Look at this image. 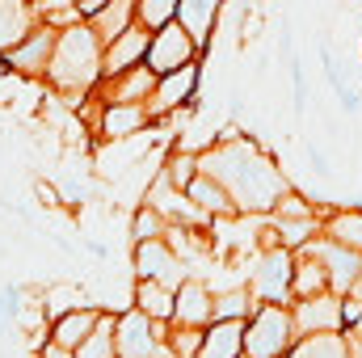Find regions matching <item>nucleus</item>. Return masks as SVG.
I'll return each instance as SVG.
<instances>
[{"label": "nucleus", "mask_w": 362, "mask_h": 358, "mask_svg": "<svg viewBox=\"0 0 362 358\" xmlns=\"http://www.w3.org/2000/svg\"><path fill=\"white\" fill-rule=\"evenodd\" d=\"M198 161H202V173H211L232 194L240 215L278 211V202L291 194V181L282 178V169H274V161L253 139H223Z\"/></svg>", "instance_id": "f257e3e1"}, {"label": "nucleus", "mask_w": 362, "mask_h": 358, "mask_svg": "<svg viewBox=\"0 0 362 358\" xmlns=\"http://www.w3.org/2000/svg\"><path fill=\"white\" fill-rule=\"evenodd\" d=\"M101 76H105V42H101V34L93 30L89 21H76V25L59 30V42H55V59H51L47 81L64 93V97H81Z\"/></svg>", "instance_id": "f03ea898"}, {"label": "nucleus", "mask_w": 362, "mask_h": 358, "mask_svg": "<svg viewBox=\"0 0 362 358\" xmlns=\"http://www.w3.org/2000/svg\"><path fill=\"white\" fill-rule=\"evenodd\" d=\"M299 342L295 312L291 304H257L245 329V354L249 358H286L291 346Z\"/></svg>", "instance_id": "7ed1b4c3"}, {"label": "nucleus", "mask_w": 362, "mask_h": 358, "mask_svg": "<svg viewBox=\"0 0 362 358\" xmlns=\"http://www.w3.org/2000/svg\"><path fill=\"white\" fill-rule=\"evenodd\" d=\"M291 278H295V253L286 245L266 249V258L249 274V291L257 295V304H286L291 299Z\"/></svg>", "instance_id": "20e7f679"}, {"label": "nucleus", "mask_w": 362, "mask_h": 358, "mask_svg": "<svg viewBox=\"0 0 362 358\" xmlns=\"http://www.w3.org/2000/svg\"><path fill=\"white\" fill-rule=\"evenodd\" d=\"M194 55H198V38H194L181 21H169V25H160V30L152 34L148 68H156L160 76H169V72H177L185 64H194Z\"/></svg>", "instance_id": "39448f33"}, {"label": "nucleus", "mask_w": 362, "mask_h": 358, "mask_svg": "<svg viewBox=\"0 0 362 358\" xmlns=\"http://www.w3.org/2000/svg\"><path fill=\"white\" fill-rule=\"evenodd\" d=\"M160 321H152L148 312L131 308L118 316V358H156L165 350V337H160Z\"/></svg>", "instance_id": "423d86ee"}, {"label": "nucleus", "mask_w": 362, "mask_h": 358, "mask_svg": "<svg viewBox=\"0 0 362 358\" xmlns=\"http://www.w3.org/2000/svg\"><path fill=\"white\" fill-rule=\"evenodd\" d=\"M303 249L316 253V258L325 262L329 282H333L337 295H350V291H354V282H358V274H362V253L358 249H350V245H341V241H333V236H316V241H308Z\"/></svg>", "instance_id": "0eeeda50"}, {"label": "nucleus", "mask_w": 362, "mask_h": 358, "mask_svg": "<svg viewBox=\"0 0 362 358\" xmlns=\"http://www.w3.org/2000/svg\"><path fill=\"white\" fill-rule=\"evenodd\" d=\"M55 42H59V30L47 21L25 42H17L13 51H4V64L13 72H21V76H47L51 72V59H55Z\"/></svg>", "instance_id": "6e6552de"}, {"label": "nucleus", "mask_w": 362, "mask_h": 358, "mask_svg": "<svg viewBox=\"0 0 362 358\" xmlns=\"http://www.w3.org/2000/svg\"><path fill=\"white\" fill-rule=\"evenodd\" d=\"M291 312H295L299 337H303V333L346 329V295H337V291H325V295H312V299H295Z\"/></svg>", "instance_id": "1a4fd4ad"}, {"label": "nucleus", "mask_w": 362, "mask_h": 358, "mask_svg": "<svg viewBox=\"0 0 362 358\" xmlns=\"http://www.w3.org/2000/svg\"><path fill=\"white\" fill-rule=\"evenodd\" d=\"M135 274H139V278H156V282H165V287H173V291L185 282V266H181V258L173 253V245H169L165 236L135 245Z\"/></svg>", "instance_id": "9d476101"}, {"label": "nucleus", "mask_w": 362, "mask_h": 358, "mask_svg": "<svg viewBox=\"0 0 362 358\" xmlns=\"http://www.w3.org/2000/svg\"><path fill=\"white\" fill-rule=\"evenodd\" d=\"M194 89H198V64H185V68H177V72L160 76V85H156L152 101H148L152 122L169 118V114H173V110H181L185 101H194Z\"/></svg>", "instance_id": "9b49d317"}, {"label": "nucleus", "mask_w": 362, "mask_h": 358, "mask_svg": "<svg viewBox=\"0 0 362 358\" xmlns=\"http://www.w3.org/2000/svg\"><path fill=\"white\" fill-rule=\"evenodd\" d=\"M160 85V72L148 68V64H135L118 76H101V105L105 101H152V93Z\"/></svg>", "instance_id": "f8f14e48"}, {"label": "nucleus", "mask_w": 362, "mask_h": 358, "mask_svg": "<svg viewBox=\"0 0 362 358\" xmlns=\"http://www.w3.org/2000/svg\"><path fill=\"white\" fill-rule=\"evenodd\" d=\"M148 47H152V30L148 25H131V30H122L114 42H105V76H118V72H127V68H135V64H148Z\"/></svg>", "instance_id": "ddd939ff"}, {"label": "nucleus", "mask_w": 362, "mask_h": 358, "mask_svg": "<svg viewBox=\"0 0 362 358\" xmlns=\"http://www.w3.org/2000/svg\"><path fill=\"white\" fill-rule=\"evenodd\" d=\"M38 17H42L38 0H0V55L25 42L38 30Z\"/></svg>", "instance_id": "4468645a"}, {"label": "nucleus", "mask_w": 362, "mask_h": 358, "mask_svg": "<svg viewBox=\"0 0 362 358\" xmlns=\"http://www.w3.org/2000/svg\"><path fill=\"white\" fill-rule=\"evenodd\" d=\"M211 321H215V295H211V287L198 282V278H185V282L177 287V312H173L169 325H194V329H206Z\"/></svg>", "instance_id": "2eb2a0df"}, {"label": "nucleus", "mask_w": 362, "mask_h": 358, "mask_svg": "<svg viewBox=\"0 0 362 358\" xmlns=\"http://www.w3.org/2000/svg\"><path fill=\"white\" fill-rule=\"evenodd\" d=\"M148 122H152V114H148L144 101H105L97 131H101L105 139H127V135H139Z\"/></svg>", "instance_id": "dca6fc26"}, {"label": "nucleus", "mask_w": 362, "mask_h": 358, "mask_svg": "<svg viewBox=\"0 0 362 358\" xmlns=\"http://www.w3.org/2000/svg\"><path fill=\"white\" fill-rule=\"evenodd\" d=\"M101 312H105V308H72V312H59V316L51 321V337H47V342H55V346H64V350H81V342L97 329Z\"/></svg>", "instance_id": "f3484780"}, {"label": "nucleus", "mask_w": 362, "mask_h": 358, "mask_svg": "<svg viewBox=\"0 0 362 358\" xmlns=\"http://www.w3.org/2000/svg\"><path fill=\"white\" fill-rule=\"evenodd\" d=\"M245 329L249 321H211L198 358H245Z\"/></svg>", "instance_id": "a211bd4d"}, {"label": "nucleus", "mask_w": 362, "mask_h": 358, "mask_svg": "<svg viewBox=\"0 0 362 358\" xmlns=\"http://www.w3.org/2000/svg\"><path fill=\"white\" fill-rule=\"evenodd\" d=\"M325 291H333L325 262H320L316 253L299 249V258H295V278H291V299H312V295H325Z\"/></svg>", "instance_id": "6ab92c4d"}, {"label": "nucleus", "mask_w": 362, "mask_h": 358, "mask_svg": "<svg viewBox=\"0 0 362 358\" xmlns=\"http://www.w3.org/2000/svg\"><path fill=\"white\" fill-rule=\"evenodd\" d=\"M135 308L148 312L152 321L169 325L173 312H177V291L165 287V282H156V278H139V287H135Z\"/></svg>", "instance_id": "aec40b11"}, {"label": "nucleus", "mask_w": 362, "mask_h": 358, "mask_svg": "<svg viewBox=\"0 0 362 358\" xmlns=\"http://www.w3.org/2000/svg\"><path fill=\"white\" fill-rule=\"evenodd\" d=\"M139 21V0H110L105 8H97L89 17V25L101 34V42H114L122 30H131Z\"/></svg>", "instance_id": "412c9836"}, {"label": "nucleus", "mask_w": 362, "mask_h": 358, "mask_svg": "<svg viewBox=\"0 0 362 358\" xmlns=\"http://www.w3.org/2000/svg\"><path fill=\"white\" fill-rule=\"evenodd\" d=\"M286 358H350V333L329 329V333H303Z\"/></svg>", "instance_id": "4be33fe9"}, {"label": "nucleus", "mask_w": 362, "mask_h": 358, "mask_svg": "<svg viewBox=\"0 0 362 358\" xmlns=\"http://www.w3.org/2000/svg\"><path fill=\"white\" fill-rule=\"evenodd\" d=\"M185 194H189V198L211 215V219H215V215H219V219H223V215H240V211H236V202H232V194L211 178V173H198V178L189 181V190H185Z\"/></svg>", "instance_id": "5701e85b"}, {"label": "nucleus", "mask_w": 362, "mask_h": 358, "mask_svg": "<svg viewBox=\"0 0 362 358\" xmlns=\"http://www.w3.org/2000/svg\"><path fill=\"white\" fill-rule=\"evenodd\" d=\"M76 358H118V316L114 312H101L97 329L81 342Z\"/></svg>", "instance_id": "b1692460"}, {"label": "nucleus", "mask_w": 362, "mask_h": 358, "mask_svg": "<svg viewBox=\"0 0 362 358\" xmlns=\"http://www.w3.org/2000/svg\"><path fill=\"white\" fill-rule=\"evenodd\" d=\"M215 13H219V0H181L177 21L198 38V47H202L206 34H211V25H215Z\"/></svg>", "instance_id": "393cba45"}, {"label": "nucleus", "mask_w": 362, "mask_h": 358, "mask_svg": "<svg viewBox=\"0 0 362 358\" xmlns=\"http://www.w3.org/2000/svg\"><path fill=\"white\" fill-rule=\"evenodd\" d=\"M169 232H173V219H169L160 207H152V202H144V207L135 211V219H131L135 245H139V241H160V236H169Z\"/></svg>", "instance_id": "a878e982"}, {"label": "nucleus", "mask_w": 362, "mask_h": 358, "mask_svg": "<svg viewBox=\"0 0 362 358\" xmlns=\"http://www.w3.org/2000/svg\"><path fill=\"white\" fill-rule=\"evenodd\" d=\"M257 312V295L249 287H236L228 295H215V321H249Z\"/></svg>", "instance_id": "bb28decb"}, {"label": "nucleus", "mask_w": 362, "mask_h": 358, "mask_svg": "<svg viewBox=\"0 0 362 358\" xmlns=\"http://www.w3.org/2000/svg\"><path fill=\"white\" fill-rule=\"evenodd\" d=\"M278 219V236H282V245L286 249H303L312 236H316V211L312 215H274Z\"/></svg>", "instance_id": "cd10ccee"}, {"label": "nucleus", "mask_w": 362, "mask_h": 358, "mask_svg": "<svg viewBox=\"0 0 362 358\" xmlns=\"http://www.w3.org/2000/svg\"><path fill=\"white\" fill-rule=\"evenodd\" d=\"M202 337H206V329H194V325H169L165 329V346H169L173 358H198Z\"/></svg>", "instance_id": "c85d7f7f"}, {"label": "nucleus", "mask_w": 362, "mask_h": 358, "mask_svg": "<svg viewBox=\"0 0 362 358\" xmlns=\"http://www.w3.org/2000/svg\"><path fill=\"white\" fill-rule=\"evenodd\" d=\"M325 236H333V241H341V245L362 253V211H337L325 224Z\"/></svg>", "instance_id": "c756f323"}, {"label": "nucleus", "mask_w": 362, "mask_h": 358, "mask_svg": "<svg viewBox=\"0 0 362 358\" xmlns=\"http://www.w3.org/2000/svg\"><path fill=\"white\" fill-rule=\"evenodd\" d=\"M177 8L181 0H139V25H148L152 34L169 21H177Z\"/></svg>", "instance_id": "7c9ffc66"}, {"label": "nucleus", "mask_w": 362, "mask_h": 358, "mask_svg": "<svg viewBox=\"0 0 362 358\" xmlns=\"http://www.w3.org/2000/svg\"><path fill=\"white\" fill-rule=\"evenodd\" d=\"M202 173V161L194 156V152H177L173 161H169V169H165V178L173 181L177 190H189V181Z\"/></svg>", "instance_id": "2f4dec72"}, {"label": "nucleus", "mask_w": 362, "mask_h": 358, "mask_svg": "<svg viewBox=\"0 0 362 358\" xmlns=\"http://www.w3.org/2000/svg\"><path fill=\"white\" fill-rule=\"evenodd\" d=\"M308 165H312V173H320V178H329L333 169H329V156L316 148V144H308Z\"/></svg>", "instance_id": "473e14b6"}, {"label": "nucleus", "mask_w": 362, "mask_h": 358, "mask_svg": "<svg viewBox=\"0 0 362 358\" xmlns=\"http://www.w3.org/2000/svg\"><path fill=\"white\" fill-rule=\"evenodd\" d=\"M8 316H17L13 312V299H8V291H0V333L8 329Z\"/></svg>", "instance_id": "72a5a7b5"}, {"label": "nucleus", "mask_w": 362, "mask_h": 358, "mask_svg": "<svg viewBox=\"0 0 362 358\" xmlns=\"http://www.w3.org/2000/svg\"><path fill=\"white\" fill-rule=\"evenodd\" d=\"M38 358H76V350H64V346H55V342H47V346L38 350Z\"/></svg>", "instance_id": "f704fd0d"}, {"label": "nucleus", "mask_w": 362, "mask_h": 358, "mask_svg": "<svg viewBox=\"0 0 362 358\" xmlns=\"http://www.w3.org/2000/svg\"><path fill=\"white\" fill-rule=\"evenodd\" d=\"M105 4H110V0H81V4H76V13H81V17L89 21L93 13H97V8H105Z\"/></svg>", "instance_id": "c9c22d12"}, {"label": "nucleus", "mask_w": 362, "mask_h": 358, "mask_svg": "<svg viewBox=\"0 0 362 358\" xmlns=\"http://www.w3.org/2000/svg\"><path fill=\"white\" fill-rule=\"evenodd\" d=\"M354 299H362V274H358V282H354V291H350Z\"/></svg>", "instance_id": "e433bc0d"}]
</instances>
